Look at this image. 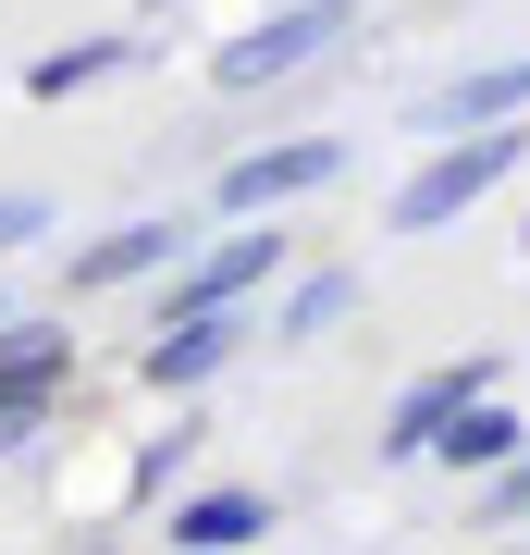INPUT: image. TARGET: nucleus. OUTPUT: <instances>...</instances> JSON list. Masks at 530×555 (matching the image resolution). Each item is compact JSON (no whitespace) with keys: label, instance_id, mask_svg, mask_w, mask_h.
Here are the masks:
<instances>
[{"label":"nucleus","instance_id":"obj_1","mask_svg":"<svg viewBox=\"0 0 530 555\" xmlns=\"http://www.w3.org/2000/svg\"><path fill=\"white\" fill-rule=\"evenodd\" d=\"M530 160V124H481V137H444L432 160H419L408 185L383 198V235H444V222H469L493 185H506Z\"/></svg>","mask_w":530,"mask_h":555},{"label":"nucleus","instance_id":"obj_2","mask_svg":"<svg viewBox=\"0 0 530 555\" xmlns=\"http://www.w3.org/2000/svg\"><path fill=\"white\" fill-rule=\"evenodd\" d=\"M346 38H358V0H284V13H259L247 38H222V50H210V87H222V100L296 87V75H321Z\"/></svg>","mask_w":530,"mask_h":555},{"label":"nucleus","instance_id":"obj_3","mask_svg":"<svg viewBox=\"0 0 530 555\" xmlns=\"http://www.w3.org/2000/svg\"><path fill=\"white\" fill-rule=\"evenodd\" d=\"M346 173V137H284V149H247V160H222V185L210 198L259 222V210H296V198H321V185Z\"/></svg>","mask_w":530,"mask_h":555},{"label":"nucleus","instance_id":"obj_4","mask_svg":"<svg viewBox=\"0 0 530 555\" xmlns=\"http://www.w3.org/2000/svg\"><path fill=\"white\" fill-rule=\"evenodd\" d=\"M272 284H284V235H272V222H235L222 247H197L173 272L160 321H173V309H247V297H272Z\"/></svg>","mask_w":530,"mask_h":555},{"label":"nucleus","instance_id":"obj_5","mask_svg":"<svg viewBox=\"0 0 530 555\" xmlns=\"http://www.w3.org/2000/svg\"><path fill=\"white\" fill-rule=\"evenodd\" d=\"M493 383H506L493 358H444V371H419L408 396H395V420H383V456H395V469H408V456H432V444L456 433V420H469V408L493 396Z\"/></svg>","mask_w":530,"mask_h":555},{"label":"nucleus","instance_id":"obj_6","mask_svg":"<svg viewBox=\"0 0 530 555\" xmlns=\"http://www.w3.org/2000/svg\"><path fill=\"white\" fill-rule=\"evenodd\" d=\"M247 334H259L247 309H173V321H160V334L137 346V383H160V396H197V383H210V371H222V358H235Z\"/></svg>","mask_w":530,"mask_h":555},{"label":"nucleus","instance_id":"obj_7","mask_svg":"<svg viewBox=\"0 0 530 555\" xmlns=\"http://www.w3.org/2000/svg\"><path fill=\"white\" fill-rule=\"evenodd\" d=\"M408 124H419L432 149H444V137H481V124H530V50H518V62H469V75H444Z\"/></svg>","mask_w":530,"mask_h":555},{"label":"nucleus","instance_id":"obj_8","mask_svg":"<svg viewBox=\"0 0 530 555\" xmlns=\"http://www.w3.org/2000/svg\"><path fill=\"white\" fill-rule=\"evenodd\" d=\"M185 222H112L99 247H75V297H112V284H148V272H185Z\"/></svg>","mask_w":530,"mask_h":555},{"label":"nucleus","instance_id":"obj_9","mask_svg":"<svg viewBox=\"0 0 530 555\" xmlns=\"http://www.w3.org/2000/svg\"><path fill=\"white\" fill-rule=\"evenodd\" d=\"M259 531H272V494H247V481H210V494H185L173 518H160L173 555H235V543H259Z\"/></svg>","mask_w":530,"mask_h":555},{"label":"nucleus","instance_id":"obj_10","mask_svg":"<svg viewBox=\"0 0 530 555\" xmlns=\"http://www.w3.org/2000/svg\"><path fill=\"white\" fill-rule=\"evenodd\" d=\"M124 62H137V38H75V50H38V62H25V100H87V87H112Z\"/></svg>","mask_w":530,"mask_h":555},{"label":"nucleus","instance_id":"obj_11","mask_svg":"<svg viewBox=\"0 0 530 555\" xmlns=\"http://www.w3.org/2000/svg\"><path fill=\"white\" fill-rule=\"evenodd\" d=\"M346 309H358V272H296V284H284V309L259 321V334H272V346H321Z\"/></svg>","mask_w":530,"mask_h":555},{"label":"nucleus","instance_id":"obj_12","mask_svg":"<svg viewBox=\"0 0 530 555\" xmlns=\"http://www.w3.org/2000/svg\"><path fill=\"white\" fill-rule=\"evenodd\" d=\"M432 456H444V469H506V456H530V444H518V420H506V396H481V408L456 420V433H444Z\"/></svg>","mask_w":530,"mask_h":555},{"label":"nucleus","instance_id":"obj_13","mask_svg":"<svg viewBox=\"0 0 530 555\" xmlns=\"http://www.w3.org/2000/svg\"><path fill=\"white\" fill-rule=\"evenodd\" d=\"M481 518H530V456H506V469H493V494H481Z\"/></svg>","mask_w":530,"mask_h":555},{"label":"nucleus","instance_id":"obj_14","mask_svg":"<svg viewBox=\"0 0 530 555\" xmlns=\"http://www.w3.org/2000/svg\"><path fill=\"white\" fill-rule=\"evenodd\" d=\"M38 222H50V210H38V198H25V185H0V259H13L25 235H38Z\"/></svg>","mask_w":530,"mask_h":555},{"label":"nucleus","instance_id":"obj_15","mask_svg":"<svg viewBox=\"0 0 530 555\" xmlns=\"http://www.w3.org/2000/svg\"><path fill=\"white\" fill-rule=\"evenodd\" d=\"M0 321H13V309H0Z\"/></svg>","mask_w":530,"mask_h":555},{"label":"nucleus","instance_id":"obj_16","mask_svg":"<svg viewBox=\"0 0 530 555\" xmlns=\"http://www.w3.org/2000/svg\"><path fill=\"white\" fill-rule=\"evenodd\" d=\"M518 247H530V235H518Z\"/></svg>","mask_w":530,"mask_h":555}]
</instances>
